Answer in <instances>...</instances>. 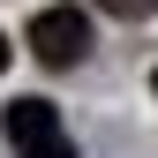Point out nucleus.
<instances>
[{
    "label": "nucleus",
    "instance_id": "obj_4",
    "mask_svg": "<svg viewBox=\"0 0 158 158\" xmlns=\"http://www.w3.org/2000/svg\"><path fill=\"white\" fill-rule=\"evenodd\" d=\"M0 68H8V38H0Z\"/></svg>",
    "mask_w": 158,
    "mask_h": 158
},
{
    "label": "nucleus",
    "instance_id": "obj_3",
    "mask_svg": "<svg viewBox=\"0 0 158 158\" xmlns=\"http://www.w3.org/2000/svg\"><path fill=\"white\" fill-rule=\"evenodd\" d=\"M98 8H106V15H121V23H143L158 0H98Z\"/></svg>",
    "mask_w": 158,
    "mask_h": 158
},
{
    "label": "nucleus",
    "instance_id": "obj_1",
    "mask_svg": "<svg viewBox=\"0 0 158 158\" xmlns=\"http://www.w3.org/2000/svg\"><path fill=\"white\" fill-rule=\"evenodd\" d=\"M8 143H15V158H75V135L60 128V113L45 98H15L8 106Z\"/></svg>",
    "mask_w": 158,
    "mask_h": 158
},
{
    "label": "nucleus",
    "instance_id": "obj_2",
    "mask_svg": "<svg viewBox=\"0 0 158 158\" xmlns=\"http://www.w3.org/2000/svg\"><path fill=\"white\" fill-rule=\"evenodd\" d=\"M30 53L45 68H75L90 53V15L83 8H45V15H30Z\"/></svg>",
    "mask_w": 158,
    "mask_h": 158
},
{
    "label": "nucleus",
    "instance_id": "obj_5",
    "mask_svg": "<svg viewBox=\"0 0 158 158\" xmlns=\"http://www.w3.org/2000/svg\"><path fill=\"white\" fill-rule=\"evenodd\" d=\"M151 90H158V68H151Z\"/></svg>",
    "mask_w": 158,
    "mask_h": 158
}]
</instances>
